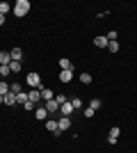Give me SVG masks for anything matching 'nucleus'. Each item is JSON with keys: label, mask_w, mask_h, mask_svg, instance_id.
<instances>
[{"label": "nucleus", "mask_w": 137, "mask_h": 153, "mask_svg": "<svg viewBox=\"0 0 137 153\" xmlns=\"http://www.w3.org/2000/svg\"><path fill=\"white\" fill-rule=\"evenodd\" d=\"M9 62H12V55L2 51V53H0V66H7V64H9Z\"/></svg>", "instance_id": "12"}, {"label": "nucleus", "mask_w": 137, "mask_h": 153, "mask_svg": "<svg viewBox=\"0 0 137 153\" xmlns=\"http://www.w3.org/2000/svg\"><path fill=\"white\" fill-rule=\"evenodd\" d=\"M71 105H73V110H82V101L80 98H71Z\"/></svg>", "instance_id": "24"}, {"label": "nucleus", "mask_w": 137, "mask_h": 153, "mask_svg": "<svg viewBox=\"0 0 137 153\" xmlns=\"http://www.w3.org/2000/svg\"><path fill=\"white\" fill-rule=\"evenodd\" d=\"M57 128H59V133L69 130V128H71V119H69V117H59L57 119Z\"/></svg>", "instance_id": "5"}, {"label": "nucleus", "mask_w": 137, "mask_h": 153, "mask_svg": "<svg viewBox=\"0 0 137 153\" xmlns=\"http://www.w3.org/2000/svg\"><path fill=\"white\" fill-rule=\"evenodd\" d=\"M0 25H5V16L2 14H0Z\"/></svg>", "instance_id": "30"}, {"label": "nucleus", "mask_w": 137, "mask_h": 153, "mask_svg": "<svg viewBox=\"0 0 137 153\" xmlns=\"http://www.w3.org/2000/svg\"><path fill=\"white\" fill-rule=\"evenodd\" d=\"M59 112H62V117H71V112H73V105H71V101H66L64 105H59Z\"/></svg>", "instance_id": "7"}, {"label": "nucleus", "mask_w": 137, "mask_h": 153, "mask_svg": "<svg viewBox=\"0 0 137 153\" xmlns=\"http://www.w3.org/2000/svg\"><path fill=\"white\" fill-rule=\"evenodd\" d=\"M59 80H62V82H69V80H73V71H62V73H59Z\"/></svg>", "instance_id": "14"}, {"label": "nucleus", "mask_w": 137, "mask_h": 153, "mask_svg": "<svg viewBox=\"0 0 137 153\" xmlns=\"http://www.w3.org/2000/svg\"><path fill=\"white\" fill-rule=\"evenodd\" d=\"M9 91H12V94H21L23 89H21V85H19V82H14V85H9Z\"/></svg>", "instance_id": "23"}, {"label": "nucleus", "mask_w": 137, "mask_h": 153, "mask_svg": "<svg viewBox=\"0 0 137 153\" xmlns=\"http://www.w3.org/2000/svg\"><path fill=\"white\" fill-rule=\"evenodd\" d=\"M107 41H117V32H114V30H112L110 34H107Z\"/></svg>", "instance_id": "29"}, {"label": "nucleus", "mask_w": 137, "mask_h": 153, "mask_svg": "<svg viewBox=\"0 0 137 153\" xmlns=\"http://www.w3.org/2000/svg\"><path fill=\"white\" fill-rule=\"evenodd\" d=\"M7 91H9V85H7L5 80H0V96H5Z\"/></svg>", "instance_id": "22"}, {"label": "nucleus", "mask_w": 137, "mask_h": 153, "mask_svg": "<svg viewBox=\"0 0 137 153\" xmlns=\"http://www.w3.org/2000/svg\"><path fill=\"white\" fill-rule=\"evenodd\" d=\"M44 108L48 110V114H55V112H59V103L55 101V98H50V101L44 103Z\"/></svg>", "instance_id": "3"}, {"label": "nucleus", "mask_w": 137, "mask_h": 153, "mask_svg": "<svg viewBox=\"0 0 137 153\" xmlns=\"http://www.w3.org/2000/svg\"><path fill=\"white\" fill-rule=\"evenodd\" d=\"M101 105H103V103H101V98H91V101H89V108H91V110H98Z\"/></svg>", "instance_id": "20"}, {"label": "nucleus", "mask_w": 137, "mask_h": 153, "mask_svg": "<svg viewBox=\"0 0 137 153\" xmlns=\"http://www.w3.org/2000/svg\"><path fill=\"white\" fill-rule=\"evenodd\" d=\"M59 66H62V71H73V62H69L66 57L59 59Z\"/></svg>", "instance_id": "11"}, {"label": "nucleus", "mask_w": 137, "mask_h": 153, "mask_svg": "<svg viewBox=\"0 0 137 153\" xmlns=\"http://www.w3.org/2000/svg\"><path fill=\"white\" fill-rule=\"evenodd\" d=\"M9 55H12L14 62H21V57H23V51H21V48H12V51H9Z\"/></svg>", "instance_id": "10"}, {"label": "nucleus", "mask_w": 137, "mask_h": 153, "mask_svg": "<svg viewBox=\"0 0 137 153\" xmlns=\"http://www.w3.org/2000/svg\"><path fill=\"white\" fill-rule=\"evenodd\" d=\"M107 51H110V53H117L119 51V44H117V41H110V44H107Z\"/></svg>", "instance_id": "25"}, {"label": "nucleus", "mask_w": 137, "mask_h": 153, "mask_svg": "<svg viewBox=\"0 0 137 153\" xmlns=\"http://www.w3.org/2000/svg\"><path fill=\"white\" fill-rule=\"evenodd\" d=\"M44 123H46V128H48L55 137H57V135H62V133H59V128H57V119H53V117H50V119H48V121H44Z\"/></svg>", "instance_id": "4"}, {"label": "nucleus", "mask_w": 137, "mask_h": 153, "mask_svg": "<svg viewBox=\"0 0 137 153\" xmlns=\"http://www.w3.org/2000/svg\"><path fill=\"white\" fill-rule=\"evenodd\" d=\"M25 82L30 85V89H41V76L39 73H27Z\"/></svg>", "instance_id": "2"}, {"label": "nucleus", "mask_w": 137, "mask_h": 153, "mask_svg": "<svg viewBox=\"0 0 137 153\" xmlns=\"http://www.w3.org/2000/svg\"><path fill=\"white\" fill-rule=\"evenodd\" d=\"M27 98H30V101L37 105V103L41 101V91H39V89H30V91H27Z\"/></svg>", "instance_id": "8"}, {"label": "nucleus", "mask_w": 137, "mask_h": 153, "mask_svg": "<svg viewBox=\"0 0 137 153\" xmlns=\"http://www.w3.org/2000/svg\"><path fill=\"white\" fill-rule=\"evenodd\" d=\"M117 137H119V128L114 126V128L110 130V137H107V142H110V144H117Z\"/></svg>", "instance_id": "13"}, {"label": "nucleus", "mask_w": 137, "mask_h": 153, "mask_svg": "<svg viewBox=\"0 0 137 153\" xmlns=\"http://www.w3.org/2000/svg\"><path fill=\"white\" fill-rule=\"evenodd\" d=\"M12 12H14V16H25L27 12H30V2H27V0H19V2H16V5L12 7Z\"/></svg>", "instance_id": "1"}, {"label": "nucleus", "mask_w": 137, "mask_h": 153, "mask_svg": "<svg viewBox=\"0 0 137 153\" xmlns=\"http://www.w3.org/2000/svg\"><path fill=\"white\" fill-rule=\"evenodd\" d=\"M80 82H82V85H89L91 82V76L87 73V71H85V73H80Z\"/></svg>", "instance_id": "21"}, {"label": "nucleus", "mask_w": 137, "mask_h": 153, "mask_svg": "<svg viewBox=\"0 0 137 153\" xmlns=\"http://www.w3.org/2000/svg\"><path fill=\"white\" fill-rule=\"evenodd\" d=\"M41 98H44V101H50V98H55V96H53V91L50 89H46V87H41Z\"/></svg>", "instance_id": "16"}, {"label": "nucleus", "mask_w": 137, "mask_h": 153, "mask_svg": "<svg viewBox=\"0 0 137 153\" xmlns=\"http://www.w3.org/2000/svg\"><path fill=\"white\" fill-rule=\"evenodd\" d=\"M27 101H30V98H27V94H25V91H21V94H16V103H23V105H25Z\"/></svg>", "instance_id": "17"}, {"label": "nucleus", "mask_w": 137, "mask_h": 153, "mask_svg": "<svg viewBox=\"0 0 137 153\" xmlns=\"http://www.w3.org/2000/svg\"><path fill=\"white\" fill-rule=\"evenodd\" d=\"M94 114H96V110H91L89 105H87V108H85V117H87V119H91Z\"/></svg>", "instance_id": "28"}, {"label": "nucleus", "mask_w": 137, "mask_h": 153, "mask_svg": "<svg viewBox=\"0 0 137 153\" xmlns=\"http://www.w3.org/2000/svg\"><path fill=\"white\" fill-rule=\"evenodd\" d=\"M107 44H110L107 37H96L94 39V46H96V48H107Z\"/></svg>", "instance_id": "9"}, {"label": "nucleus", "mask_w": 137, "mask_h": 153, "mask_svg": "<svg viewBox=\"0 0 137 153\" xmlns=\"http://www.w3.org/2000/svg\"><path fill=\"white\" fill-rule=\"evenodd\" d=\"M7 12H12V5H9V2H0V14L5 16Z\"/></svg>", "instance_id": "19"}, {"label": "nucleus", "mask_w": 137, "mask_h": 153, "mask_svg": "<svg viewBox=\"0 0 137 153\" xmlns=\"http://www.w3.org/2000/svg\"><path fill=\"white\" fill-rule=\"evenodd\" d=\"M9 73H12V71H9V64H7V66H0V76L2 78H7Z\"/></svg>", "instance_id": "26"}, {"label": "nucleus", "mask_w": 137, "mask_h": 153, "mask_svg": "<svg viewBox=\"0 0 137 153\" xmlns=\"http://www.w3.org/2000/svg\"><path fill=\"white\" fill-rule=\"evenodd\" d=\"M2 98H5V103H7V105H14V103H16V94H12V91H7V94L2 96Z\"/></svg>", "instance_id": "15"}, {"label": "nucleus", "mask_w": 137, "mask_h": 153, "mask_svg": "<svg viewBox=\"0 0 137 153\" xmlns=\"http://www.w3.org/2000/svg\"><path fill=\"white\" fill-rule=\"evenodd\" d=\"M55 101H57L59 105H64V103L69 101V96H64V94H59V96H55Z\"/></svg>", "instance_id": "27"}, {"label": "nucleus", "mask_w": 137, "mask_h": 153, "mask_svg": "<svg viewBox=\"0 0 137 153\" xmlns=\"http://www.w3.org/2000/svg\"><path fill=\"white\" fill-rule=\"evenodd\" d=\"M9 71H12V73H19L21 71V62H14L12 59V62H9Z\"/></svg>", "instance_id": "18"}, {"label": "nucleus", "mask_w": 137, "mask_h": 153, "mask_svg": "<svg viewBox=\"0 0 137 153\" xmlns=\"http://www.w3.org/2000/svg\"><path fill=\"white\" fill-rule=\"evenodd\" d=\"M34 117H37L39 121H48V119H50V117H48V110H46L44 105H39V108L34 110Z\"/></svg>", "instance_id": "6"}]
</instances>
